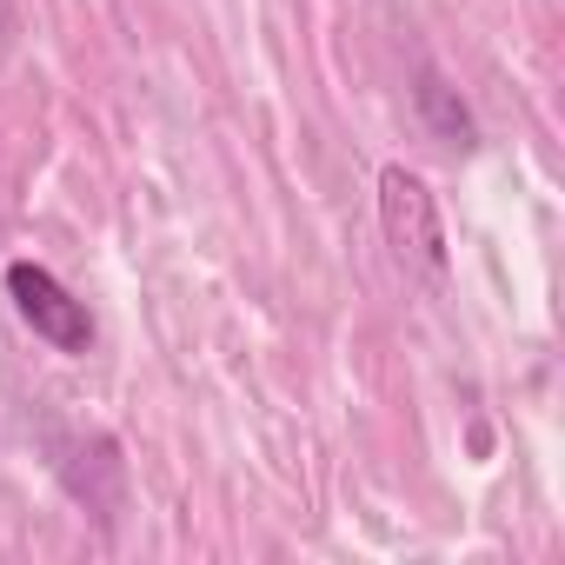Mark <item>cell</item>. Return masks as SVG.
Returning a JSON list of instances; mask_svg holds the SVG:
<instances>
[{"label": "cell", "instance_id": "277c9868", "mask_svg": "<svg viewBox=\"0 0 565 565\" xmlns=\"http://www.w3.org/2000/svg\"><path fill=\"white\" fill-rule=\"evenodd\" d=\"M8 34H14V14H8V0H0V47H8Z\"/></svg>", "mask_w": 565, "mask_h": 565}, {"label": "cell", "instance_id": "6da1fadb", "mask_svg": "<svg viewBox=\"0 0 565 565\" xmlns=\"http://www.w3.org/2000/svg\"><path fill=\"white\" fill-rule=\"evenodd\" d=\"M8 300H14L21 327H28L34 340H47L54 353H67V360H87V353H94V313L61 287L47 266L14 259V266H8Z\"/></svg>", "mask_w": 565, "mask_h": 565}, {"label": "cell", "instance_id": "3957f363", "mask_svg": "<svg viewBox=\"0 0 565 565\" xmlns=\"http://www.w3.org/2000/svg\"><path fill=\"white\" fill-rule=\"evenodd\" d=\"M413 100H419V114H426V127H433V140H439V147H452V153H472V147H479L472 114H466L459 87H446V74H439V67H419Z\"/></svg>", "mask_w": 565, "mask_h": 565}, {"label": "cell", "instance_id": "7a4b0ae2", "mask_svg": "<svg viewBox=\"0 0 565 565\" xmlns=\"http://www.w3.org/2000/svg\"><path fill=\"white\" fill-rule=\"evenodd\" d=\"M380 226L386 246L426 273H446V226H439V200L419 173L406 167H380Z\"/></svg>", "mask_w": 565, "mask_h": 565}]
</instances>
